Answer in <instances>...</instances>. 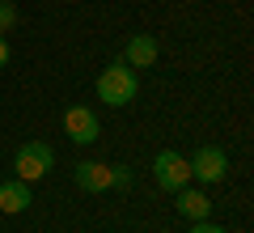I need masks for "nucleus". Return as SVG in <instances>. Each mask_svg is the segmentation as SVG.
Masks as SVG:
<instances>
[{"mask_svg": "<svg viewBox=\"0 0 254 233\" xmlns=\"http://www.w3.org/2000/svg\"><path fill=\"white\" fill-rule=\"evenodd\" d=\"M140 93V81H136V68H127L123 60L106 64L98 77V102H106V106H127V102H136Z\"/></svg>", "mask_w": 254, "mask_h": 233, "instance_id": "1", "label": "nucleus"}, {"mask_svg": "<svg viewBox=\"0 0 254 233\" xmlns=\"http://www.w3.org/2000/svg\"><path fill=\"white\" fill-rule=\"evenodd\" d=\"M51 165H55V153H51V144H47V140H26V144L17 149V157H13V170H17L21 182L47 178Z\"/></svg>", "mask_w": 254, "mask_h": 233, "instance_id": "2", "label": "nucleus"}, {"mask_svg": "<svg viewBox=\"0 0 254 233\" xmlns=\"http://www.w3.org/2000/svg\"><path fill=\"white\" fill-rule=\"evenodd\" d=\"M153 174H157V187H161V191H182V187H190V165H187V157L174 153V149H161V153H157Z\"/></svg>", "mask_w": 254, "mask_h": 233, "instance_id": "3", "label": "nucleus"}, {"mask_svg": "<svg viewBox=\"0 0 254 233\" xmlns=\"http://www.w3.org/2000/svg\"><path fill=\"white\" fill-rule=\"evenodd\" d=\"M187 165H190V178L220 182L229 174V153L220 144H203V149H195V157H187Z\"/></svg>", "mask_w": 254, "mask_h": 233, "instance_id": "4", "label": "nucleus"}, {"mask_svg": "<svg viewBox=\"0 0 254 233\" xmlns=\"http://www.w3.org/2000/svg\"><path fill=\"white\" fill-rule=\"evenodd\" d=\"M64 132H68L72 144H93L102 136V123H98V115L89 106H68L64 110Z\"/></svg>", "mask_w": 254, "mask_h": 233, "instance_id": "5", "label": "nucleus"}, {"mask_svg": "<svg viewBox=\"0 0 254 233\" xmlns=\"http://www.w3.org/2000/svg\"><path fill=\"white\" fill-rule=\"evenodd\" d=\"M157 55H161V47H157L153 34H131V38H127V55H123V64H127V68H153Z\"/></svg>", "mask_w": 254, "mask_h": 233, "instance_id": "6", "label": "nucleus"}, {"mask_svg": "<svg viewBox=\"0 0 254 233\" xmlns=\"http://www.w3.org/2000/svg\"><path fill=\"white\" fill-rule=\"evenodd\" d=\"M30 204H34V199H30V182H21V178L0 182V212L17 216V212H26Z\"/></svg>", "mask_w": 254, "mask_h": 233, "instance_id": "7", "label": "nucleus"}, {"mask_svg": "<svg viewBox=\"0 0 254 233\" xmlns=\"http://www.w3.org/2000/svg\"><path fill=\"white\" fill-rule=\"evenodd\" d=\"M72 178H76V187L81 191H110V165H102V161H81L72 170Z\"/></svg>", "mask_w": 254, "mask_h": 233, "instance_id": "8", "label": "nucleus"}, {"mask_svg": "<svg viewBox=\"0 0 254 233\" xmlns=\"http://www.w3.org/2000/svg\"><path fill=\"white\" fill-rule=\"evenodd\" d=\"M178 195V212L187 216L190 225L195 221H208V212H212V199L203 195V191H190V187H182V191H174Z\"/></svg>", "mask_w": 254, "mask_h": 233, "instance_id": "9", "label": "nucleus"}, {"mask_svg": "<svg viewBox=\"0 0 254 233\" xmlns=\"http://www.w3.org/2000/svg\"><path fill=\"white\" fill-rule=\"evenodd\" d=\"M131 182H136V174L127 170V165H110V187L127 191V187H131Z\"/></svg>", "mask_w": 254, "mask_h": 233, "instance_id": "10", "label": "nucleus"}, {"mask_svg": "<svg viewBox=\"0 0 254 233\" xmlns=\"http://www.w3.org/2000/svg\"><path fill=\"white\" fill-rule=\"evenodd\" d=\"M13 26H17V9H13L9 0H0V34H9Z\"/></svg>", "mask_w": 254, "mask_h": 233, "instance_id": "11", "label": "nucleus"}, {"mask_svg": "<svg viewBox=\"0 0 254 233\" xmlns=\"http://www.w3.org/2000/svg\"><path fill=\"white\" fill-rule=\"evenodd\" d=\"M190 233H229V229H220V225H212V221H195Z\"/></svg>", "mask_w": 254, "mask_h": 233, "instance_id": "12", "label": "nucleus"}, {"mask_svg": "<svg viewBox=\"0 0 254 233\" xmlns=\"http://www.w3.org/2000/svg\"><path fill=\"white\" fill-rule=\"evenodd\" d=\"M9 64V43H4V34H0V68Z\"/></svg>", "mask_w": 254, "mask_h": 233, "instance_id": "13", "label": "nucleus"}]
</instances>
